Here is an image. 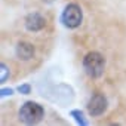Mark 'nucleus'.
<instances>
[{"label":"nucleus","instance_id":"obj_1","mask_svg":"<svg viewBox=\"0 0 126 126\" xmlns=\"http://www.w3.org/2000/svg\"><path fill=\"white\" fill-rule=\"evenodd\" d=\"M104 68H105V59L99 52H89L85 55L83 70L89 77H92V79L101 77L104 73Z\"/></svg>","mask_w":126,"mask_h":126},{"label":"nucleus","instance_id":"obj_2","mask_svg":"<svg viewBox=\"0 0 126 126\" xmlns=\"http://www.w3.org/2000/svg\"><path fill=\"white\" fill-rule=\"evenodd\" d=\"M43 116H45V108L34 101H27L19 108V119L27 125H36L42 122Z\"/></svg>","mask_w":126,"mask_h":126},{"label":"nucleus","instance_id":"obj_3","mask_svg":"<svg viewBox=\"0 0 126 126\" xmlns=\"http://www.w3.org/2000/svg\"><path fill=\"white\" fill-rule=\"evenodd\" d=\"M82 19H83V14H82V9L79 5L76 3H70L64 8L61 14V22L64 27L73 30V28H77L80 24H82Z\"/></svg>","mask_w":126,"mask_h":126},{"label":"nucleus","instance_id":"obj_4","mask_svg":"<svg viewBox=\"0 0 126 126\" xmlns=\"http://www.w3.org/2000/svg\"><path fill=\"white\" fill-rule=\"evenodd\" d=\"M107 105H108L107 98H105L102 94L95 92V94L89 98V101H88V113H89L91 116H94V117L101 116V114L107 110Z\"/></svg>","mask_w":126,"mask_h":126},{"label":"nucleus","instance_id":"obj_5","mask_svg":"<svg viewBox=\"0 0 126 126\" xmlns=\"http://www.w3.org/2000/svg\"><path fill=\"white\" fill-rule=\"evenodd\" d=\"M45 25H46V19L40 14H37V12L28 14L27 18H25V28L28 31H33V33L40 31V30L45 28Z\"/></svg>","mask_w":126,"mask_h":126},{"label":"nucleus","instance_id":"obj_6","mask_svg":"<svg viewBox=\"0 0 126 126\" xmlns=\"http://www.w3.org/2000/svg\"><path fill=\"white\" fill-rule=\"evenodd\" d=\"M16 56L19 58V59H22V61H28V59H31L33 58V55H34V46L31 45V43H28V42H19L18 45H16Z\"/></svg>","mask_w":126,"mask_h":126},{"label":"nucleus","instance_id":"obj_7","mask_svg":"<svg viewBox=\"0 0 126 126\" xmlns=\"http://www.w3.org/2000/svg\"><path fill=\"white\" fill-rule=\"evenodd\" d=\"M71 116L74 117V120H76L79 125H82V126H86V125H88V120L85 119V116H83V113H82L80 110H73V111H71Z\"/></svg>","mask_w":126,"mask_h":126},{"label":"nucleus","instance_id":"obj_8","mask_svg":"<svg viewBox=\"0 0 126 126\" xmlns=\"http://www.w3.org/2000/svg\"><path fill=\"white\" fill-rule=\"evenodd\" d=\"M0 71H2V76H0V82L2 83H5L6 80H8V77H9V68H8V65L6 64H0Z\"/></svg>","mask_w":126,"mask_h":126},{"label":"nucleus","instance_id":"obj_9","mask_svg":"<svg viewBox=\"0 0 126 126\" xmlns=\"http://www.w3.org/2000/svg\"><path fill=\"white\" fill-rule=\"evenodd\" d=\"M18 92L19 94H24V95H28L30 92H31V86L30 85H21V86H18Z\"/></svg>","mask_w":126,"mask_h":126},{"label":"nucleus","instance_id":"obj_10","mask_svg":"<svg viewBox=\"0 0 126 126\" xmlns=\"http://www.w3.org/2000/svg\"><path fill=\"white\" fill-rule=\"evenodd\" d=\"M12 94H14L12 89H6V88L2 89V96H8V95H12Z\"/></svg>","mask_w":126,"mask_h":126}]
</instances>
